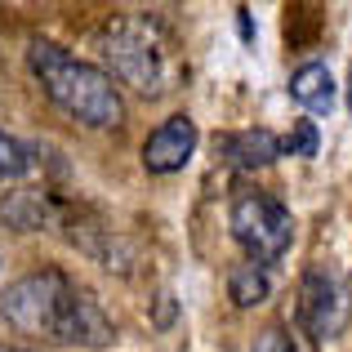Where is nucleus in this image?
<instances>
[{"instance_id":"5","label":"nucleus","mask_w":352,"mask_h":352,"mask_svg":"<svg viewBox=\"0 0 352 352\" xmlns=\"http://www.w3.org/2000/svg\"><path fill=\"white\" fill-rule=\"evenodd\" d=\"M344 290H339V281L326 272V267H308L299 281V321L308 335L317 339H330L339 335V326H344Z\"/></svg>"},{"instance_id":"3","label":"nucleus","mask_w":352,"mask_h":352,"mask_svg":"<svg viewBox=\"0 0 352 352\" xmlns=\"http://www.w3.org/2000/svg\"><path fill=\"white\" fill-rule=\"evenodd\" d=\"M27 67L50 94V103H58L72 120H80L89 129H116L125 120V98H120L116 80L103 67L76 58L72 50H63L54 41H32L27 45Z\"/></svg>"},{"instance_id":"14","label":"nucleus","mask_w":352,"mask_h":352,"mask_svg":"<svg viewBox=\"0 0 352 352\" xmlns=\"http://www.w3.org/2000/svg\"><path fill=\"white\" fill-rule=\"evenodd\" d=\"M250 352H294V344H290V335H285L281 326H267L263 335L254 339V348Z\"/></svg>"},{"instance_id":"15","label":"nucleus","mask_w":352,"mask_h":352,"mask_svg":"<svg viewBox=\"0 0 352 352\" xmlns=\"http://www.w3.org/2000/svg\"><path fill=\"white\" fill-rule=\"evenodd\" d=\"M0 352H36V348H18V344H0Z\"/></svg>"},{"instance_id":"16","label":"nucleus","mask_w":352,"mask_h":352,"mask_svg":"<svg viewBox=\"0 0 352 352\" xmlns=\"http://www.w3.org/2000/svg\"><path fill=\"white\" fill-rule=\"evenodd\" d=\"M348 112H352V76H348Z\"/></svg>"},{"instance_id":"4","label":"nucleus","mask_w":352,"mask_h":352,"mask_svg":"<svg viewBox=\"0 0 352 352\" xmlns=\"http://www.w3.org/2000/svg\"><path fill=\"white\" fill-rule=\"evenodd\" d=\"M228 228H232L236 245L245 250L250 263H276L294 241V219L267 192H236L232 210H228Z\"/></svg>"},{"instance_id":"1","label":"nucleus","mask_w":352,"mask_h":352,"mask_svg":"<svg viewBox=\"0 0 352 352\" xmlns=\"http://www.w3.org/2000/svg\"><path fill=\"white\" fill-rule=\"evenodd\" d=\"M0 317L23 335L58 339V344H76V348H103L116 339L103 303L58 267L18 276L0 299Z\"/></svg>"},{"instance_id":"2","label":"nucleus","mask_w":352,"mask_h":352,"mask_svg":"<svg viewBox=\"0 0 352 352\" xmlns=\"http://www.w3.org/2000/svg\"><path fill=\"white\" fill-rule=\"evenodd\" d=\"M103 72L120 85L138 89L143 98H165L183 80V58L174 36L152 14H120L98 32Z\"/></svg>"},{"instance_id":"11","label":"nucleus","mask_w":352,"mask_h":352,"mask_svg":"<svg viewBox=\"0 0 352 352\" xmlns=\"http://www.w3.org/2000/svg\"><path fill=\"white\" fill-rule=\"evenodd\" d=\"M228 294H232L236 308H258V303H267V294H272V281H267V272L258 263H236L232 272H228Z\"/></svg>"},{"instance_id":"10","label":"nucleus","mask_w":352,"mask_h":352,"mask_svg":"<svg viewBox=\"0 0 352 352\" xmlns=\"http://www.w3.org/2000/svg\"><path fill=\"white\" fill-rule=\"evenodd\" d=\"M72 241H76L85 254H94L103 267H116V272H125V267H129L125 263L129 254L120 250V236L107 223H85V219H76V223H72Z\"/></svg>"},{"instance_id":"12","label":"nucleus","mask_w":352,"mask_h":352,"mask_svg":"<svg viewBox=\"0 0 352 352\" xmlns=\"http://www.w3.org/2000/svg\"><path fill=\"white\" fill-rule=\"evenodd\" d=\"M27 170H32V147L0 129V183L5 179H23Z\"/></svg>"},{"instance_id":"13","label":"nucleus","mask_w":352,"mask_h":352,"mask_svg":"<svg viewBox=\"0 0 352 352\" xmlns=\"http://www.w3.org/2000/svg\"><path fill=\"white\" fill-rule=\"evenodd\" d=\"M285 152L290 156H317V125H312V120H299V125L281 138V156Z\"/></svg>"},{"instance_id":"9","label":"nucleus","mask_w":352,"mask_h":352,"mask_svg":"<svg viewBox=\"0 0 352 352\" xmlns=\"http://www.w3.org/2000/svg\"><path fill=\"white\" fill-rule=\"evenodd\" d=\"M290 98L308 112H330L335 103V76H330L326 63H303L290 76Z\"/></svg>"},{"instance_id":"7","label":"nucleus","mask_w":352,"mask_h":352,"mask_svg":"<svg viewBox=\"0 0 352 352\" xmlns=\"http://www.w3.org/2000/svg\"><path fill=\"white\" fill-rule=\"evenodd\" d=\"M219 152L236 170H263V165H272L281 156V138L272 129H236V134L219 138Z\"/></svg>"},{"instance_id":"8","label":"nucleus","mask_w":352,"mask_h":352,"mask_svg":"<svg viewBox=\"0 0 352 352\" xmlns=\"http://www.w3.org/2000/svg\"><path fill=\"white\" fill-rule=\"evenodd\" d=\"M54 201L45 197L41 188H18V192H5L0 197V219H5V228H14V232H41V228L54 223Z\"/></svg>"},{"instance_id":"6","label":"nucleus","mask_w":352,"mask_h":352,"mask_svg":"<svg viewBox=\"0 0 352 352\" xmlns=\"http://www.w3.org/2000/svg\"><path fill=\"white\" fill-rule=\"evenodd\" d=\"M197 152V120L188 112L161 120L152 134L143 138V170L147 174H179Z\"/></svg>"}]
</instances>
